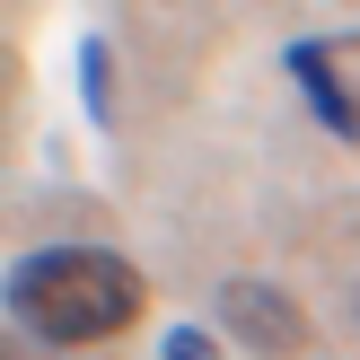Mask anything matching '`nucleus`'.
<instances>
[{"instance_id": "nucleus-5", "label": "nucleus", "mask_w": 360, "mask_h": 360, "mask_svg": "<svg viewBox=\"0 0 360 360\" xmlns=\"http://www.w3.org/2000/svg\"><path fill=\"white\" fill-rule=\"evenodd\" d=\"M167 360H220V343H211L202 326H167V343H158Z\"/></svg>"}, {"instance_id": "nucleus-4", "label": "nucleus", "mask_w": 360, "mask_h": 360, "mask_svg": "<svg viewBox=\"0 0 360 360\" xmlns=\"http://www.w3.org/2000/svg\"><path fill=\"white\" fill-rule=\"evenodd\" d=\"M79 97H88V115H115V97H105V35H88V44H79Z\"/></svg>"}, {"instance_id": "nucleus-1", "label": "nucleus", "mask_w": 360, "mask_h": 360, "mask_svg": "<svg viewBox=\"0 0 360 360\" xmlns=\"http://www.w3.org/2000/svg\"><path fill=\"white\" fill-rule=\"evenodd\" d=\"M0 308L35 334V343H105L150 308L141 264H123L115 246H35L0 273Z\"/></svg>"}, {"instance_id": "nucleus-2", "label": "nucleus", "mask_w": 360, "mask_h": 360, "mask_svg": "<svg viewBox=\"0 0 360 360\" xmlns=\"http://www.w3.org/2000/svg\"><path fill=\"white\" fill-rule=\"evenodd\" d=\"M220 326L238 334V343H255V352H299V343H308L299 299L281 290V281H255V273L220 281Z\"/></svg>"}, {"instance_id": "nucleus-3", "label": "nucleus", "mask_w": 360, "mask_h": 360, "mask_svg": "<svg viewBox=\"0 0 360 360\" xmlns=\"http://www.w3.org/2000/svg\"><path fill=\"white\" fill-rule=\"evenodd\" d=\"M281 62H290V79H299V97H308V115L326 123L334 141H360V97H352V79L343 70H334V44H290L281 53Z\"/></svg>"}]
</instances>
